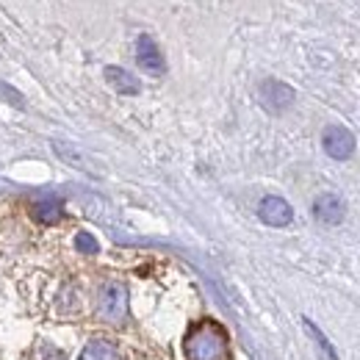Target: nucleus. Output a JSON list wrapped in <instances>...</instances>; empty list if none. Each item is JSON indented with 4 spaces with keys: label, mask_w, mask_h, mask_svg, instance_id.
I'll return each instance as SVG.
<instances>
[{
    "label": "nucleus",
    "mask_w": 360,
    "mask_h": 360,
    "mask_svg": "<svg viewBox=\"0 0 360 360\" xmlns=\"http://www.w3.org/2000/svg\"><path fill=\"white\" fill-rule=\"evenodd\" d=\"M34 219L42 222V225H56L61 219V200L50 197V200H42L34 205Z\"/></svg>",
    "instance_id": "nucleus-10"
},
{
    "label": "nucleus",
    "mask_w": 360,
    "mask_h": 360,
    "mask_svg": "<svg viewBox=\"0 0 360 360\" xmlns=\"http://www.w3.org/2000/svg\"><path fill=\"white\" fill-rule=\"evenodd\" d=\"M305 330L311 333V338H314L316 344H319V349H321V352H324L327 358H330V360H338V358H335V349L330 347V341L324 338V333H321V330L316 327V324H314V321H311V319H305Z\"/></svg>",
    "instance_id": "nucleus-11"
},
{
    "label": "nucleus",
    "mask_w": 360,
    "mask_h": 360,
    "mask_svg": "<svg viewBox=\"0 0 360 360\" xmlns=\"http://www.w3.org/2000/svg\"><path fill=\"white\" fill-rule=\"evenodd\" d=\"M0 100H3V103H8V105H14V108H22V105H25L22 94L14 89V86L3 84V81H0Z\"/></svg>",
    "instance_id": "nucleus-13"
},
{
    "label": "nucleus",
    "mask_w": 360,
    "mask_h": 360,
    "mask_svg": "<svg viewBox=\"0 0 360 360\" xmlns=\"http://www.w3.org/2000/svg\"><path fill=\"white\" fill-rule=\"evenodd\" d=\"M81 360H125V355L120 352V347L114 341L94 338V341L86 344V349L81 352Z\"/></svg>",
    "instance_id": "nucleus-8"
},
{
    "label": "nucleus",
    "mask_w": 360,
    "mask_h": 360,
    "mask_svg": "<svg viewBox=\"0 0 360 360\" xmlns=\"http://www.w3.org/2000/svg\"><path fill=\"white\" fill-rule=\"evenodd\" d=\"M136 61L144 72H153V75H164V70H167L161 50L153 42V37H147V34H141L136 39Z\"/></svg>",
    "instance_id": "nucleus-5"
},
{
    "label": "nucleus",
    "mask_w": 360,
    "mask_h": 360,
    "mask_svg": "<svg viewBox=\"0 0 360 360\" xmlns=\"http://www.w3.org/2000/svg\"><path fill=\"white\" fill-rule=\"evenodd\" d=\"M321 144H324V153L335 161H347L355 153V136L349 134L344 125H330L321 136Z\"/></svg>",
    "instance_id": "nucleus-3"
},
{
    "label": "nucleus",
    "mask_w": 360,
    "mask_h": 360,
    "mask_svg": "<svg viewBox=\"0 0 360 360\" xmlns=\"http://www.w3.org/2000/svg\"><path fill=\"white\" fill-rule=\"evenodd\" d=\"M183 352L186 360H227L230 358L227 333L217 321H200L186 333Z\"/></svg>",
    "instance_id": "nucleus-1"
},
{
    "label": "nucleus",
    "mask_w": 360,
    "mask_h": 360,
    "mask_svg": "<svg viewBox=\"0 0 360 360\" xmlns=\"http://www.w3.org/2000/svg\"><path fill=\"white\" fill-rule=\"evenodd\" d=\"M97 314L111 324H122L128 319V288L117 280L103 283L97 294Z\"/></svg>",
    "instance_id": "nucleus-2"
},
{
    "label": "nucleus",
    "mask_w": 360,
    "mask_h": 360,
    "mask_svg": "<svg viewBox=\"0 0 360 360\" xmlns=\"http://www.w3.org/2000/svg\"><path fill=\"white\" fill-rule=\"evenodd\" d=\"M105 81L120 94H139V89H141V84L122 67H105Z\"/></svg>",
    "instance_id": "nucleus-9"
},
{
    "label": "nucleus",
    "mask_w": 360,
    "mask_h": 360,
    "mask_svg": "<svg viewBox=\"0 0 360 360\" xmlns=\"http://www.w3.org/2000/svg\"><path fill=\"white\" fill-rule=\"evenodd\" d=\"M314 214L321 225H338L344 219V214H347V205H344V200L338 194L327 191V194H319L316 197Z\"/></svg>",
    "instance_id": "nucleus-7"
},
{
    "label": "nucleus",
    "mask_w": 360,
    "mask_h": 360,
    "mask_svg": "<svg viewBox=\"0 0 360 360\" xmlns=\"http://www.w3.org/2000/svg\"><path fill=\"white\" fill-rule=\"evenodd\" d=\"M75 247H78V252H86V255L100 252V244H97V238L91 233H78L75 236Z\"/></svg>",
    "instance_id": "nucleus-12"
},
{
    "label": "nucleus",
    "mask_w": 360,
    "mask_h": 360,
    "mask_svg": "<svg viewBox=\"0 0 360 360\" xmlns=\"http://www.w3.org/2000/svg\"><path fill=\"white\" fill-rule=\"evenodd\" d=\"M258 217L269 227H285L294 219V208L283 197H264L258 205Z\"/></svg>",
    "instance_id": "nucleus-6"
},
{
    "label": "nucleus",
    "mask_w": 360,
    "mask_h": 360,
    "mask_svg": "<svg viewBox=\"0 0 360 360\" xmlns=\"http://www.w3.org/2000/svg\"><path fill=\"white\" fill-rule=\"evenodd\" d=\"M37 360H67V355L58 352V349H53V347H42V349L37 352Z\"/></svg>",
    "instance_id": "nucleus-14"
},
{
    "label": "nucleus",
    "mask_w": 360,
    "mask_h": 360,
    "mask_svg": "<svg viewBox=\"0 0 360 360\" xmlns=\"http://www.w3.org/2000/svg\"><path fill=\"white\" fill-rule=\"evenodd\" d=\"M258 91H261V103L269 108L271 114H280L294 103V89L283 81H274V78H266Z\"/></svg>",
    "instance_id": "nucleus-4"
}]
</instances>
